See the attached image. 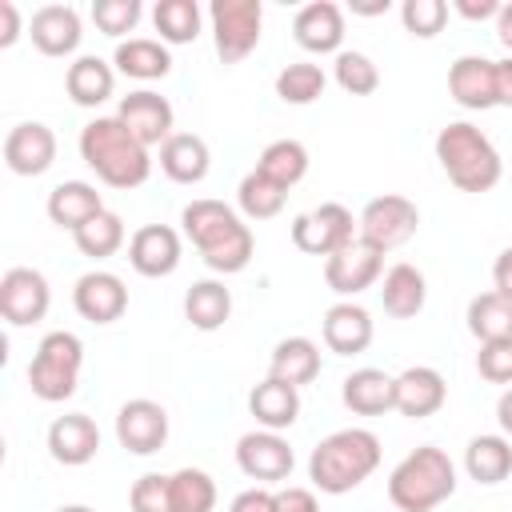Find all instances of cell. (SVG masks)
<instances>
[{"label": "cell", "mask_w": 512, "mask_h": 512, "mask_svg": "<svg viewBox=\"0 0 512 512\" xmlns=\"http://www.w3.org/2000/svg\"><path fill=\"white\" fill-rule=\"evenodd\" d=\"M180 224H184V236L196 244V252L204 256V264L212 272L232 276V272L248 268V260L256 252L252 228L224 200H192V204H184Z\"/></svg>", "instance_id": "cell-1"}, {"label": "cell", "mask_w": 512, "mask_h": 512, "mask_svg": "<svg viewBox=\"0 0 512 512\" xmlns=\"http://www.w3.org/2000/svg\"><path fill=\"white\" fill-rule=\"evenodd\" d=\"M80 160L108 184V188H140L152 176V156L148 148L116 120V116H96L80 128Z\"/></svg>", "instance_id": "cell-2"}, {"label": "cell", "mask_w": 512, "mask_h": 512, "mask_svg": "<svg viewBox=\"0 0 512 512\" xmlns=\"http://www.w3.org/2000/svg\"><path fill=\"white\" fill-rule=\"evenodd\" d=\"M376 468H380V440L368 428H340L324 436L308 456V480L328 496H344L360 488Z\"/></svg>", "instance_id": "cell-3"}, {"label": "cell", "mask_w": 512, "mask_h": 512, "mask_svg": "<svg viewBox=\"0 0 512 512\" xmlns=\"http://www.w3.org/2000/svg\"><path fill=\"white\" fill-rule=\"evenodd\" d=\"M436 160L460 192H488V188L500 184V172H504V160H500L496 144L468 120H456V124L440 128Z\"/></svg>", "instance_id": "cell-4"}, {"label": "cell", "mask_w": 512, "mask_h": 512, "mask_svg": "<svg viewBox=\"0 0 512 512\" xmlns=\"http://www.w3.org/2000/svg\"><path fill=\"white\" fill-rule=\"evenodd\" d=\"M452 492H456V464L436 444H420L388 476V500L400 512H432Z\"/></svg>", "instance_id": "cell-5"}, {"label": "cell", "mask_w": 512, "mask_h": 512, "mask_svg": "<svg viewBox=\"0 0 512 512\" xmlns=\"http://www.w3.org/2000/svg\"><path fill=\"white\" fill-rule=\"evenodd\" d=\"M80 368H84V344L76 332H48L36 344V356L28 364V384L32 396H40L44 404H60L76 392L80 384Z\"/></svg>", "instance_id": "cell-6"}, {"label": "cell", "mask_w": 512, "mask_h": 512, "mask_svg": "<svg viewBox=\"0 0 512 512\" xmlns=\"http://www.w3.org/2000/svg\"><path fill=\"white\" fill-rule=\"evenodd\" d=\"M212 40L224 64H240L260 44L264 8L260 0H212Z\"/></svg>", "instance_id": "cell-7"}, {"label": "cell", "mask_w": 512, "mask_h": 512, "mask_svg": "<svg viewBox=\"0 0 512 512\" xmlns=\"http://www.w3.org/2000/svg\"><path fill=\"white\" fill-rule=\"evenodd\" d=\"M356 224H360V220H352V212H348L344 204L328 200V204L308 208V212H300V216L292 220V244H296L300 252H308V256H324V260H328L332 252H340L348 240L360 236Z\"/></svg>", "instance_id": "cell-8"}, {"label": "cell", "mask_w": 512, "mask_h": 512, "mask_svg": "<svg viewBox=\"0 0 512 512\" xmlns=\"http://www.w3.org/2000/svg\"><path fill=\"white\" fill-rule=\"evenodd\" d=\"M416 228H420V208L408 196H396V192L368 200L364 212H360V236L368 244H376L380 252H392V248L408 244L416 236Z\"/></svg>", "instance_id": "cell-9"}, {"label": "cell", "mask_w": 512, "mask_h": 512, "mask_svg": "<svg viewBox=\"0 0 512 512\" xmlns=\"http://www.w3.org/2000/svg\"><path fill=\"white\" fill-rule=\"evenodd\" d=\"M384 272V252L376 244H368L364 236L348 240L340 252H332L324 260V284L336 296H360L364 288H372Z\"/></svg>", "instance_id": "cell-10"}, {"label": "cell", "mask_w": 512, "mask_h": 512, "mask_svg": "<svg viewBox=\"0 0 512 512\" xmlns=\"http://www.w3.org/2000/svg\"><path fill=\"white\" fill-rule=\"evenodd\" d=\"M48 304H52V288H48L44 272H36V268H8L0 276V316L12 328H28V324L44 320Z\"/></svg>", "instance_id": "cell-11"}, {"label": "cell", "mask_w": 512, "mask_h": 512, "mask_svg": "<svg viewBox=\"0 0 512 512\" xmlns=\"http://www.w3.org/2000/svg\"><path fill=\"white\" fill-rule=\"evenodd\" d=\"M236 464H240V472H244L248 480L280 484V480L292 476L296 456H292V444H288L280 432L260 428V432H244V436L236 440Z\"/></svg>", "instance_id": "cell-12"}, {"label": "cell", "mask_w": 512, "mask_h": 512, "mask_svg": "<svg viewBox=\"0 0 512 512\" xmlns=\"http://www.w3.org/2000/svg\"><path fill=\"white\" fill-rule=\"evenodd\" d=\"M116 440L132 456L160 452L164 440H168V412L156 400H144V396L120 404V412H116Z\"/></svg>", "instance_id": "cell-13"}, {"label": "cell", "mask_w": 512, "mask_h": 512, "mask_svg": "<svg viewBox=\"0 0 512 512\" xmlns=\"http://www.w3.org/2000/svg\"><path fill=\"white\" fill-rule=\"evenodd\" d=\"M116 120L144 144V148H152V144H164L168 136H172V104L160 96V92H152V88H140V92H128L124 100H120V108H116Z\"/></svg>", "instance_id": "cell-14"}, {"label": "cell", "mask_w": 512, "mask_h": 512, "mask_svg": "<svg viewBox=\"0 0 512 512\" xmlns=\"http://www.w3.org/2000/svg\"><path fill=\"white\" fill-rule=\"evenodd\" d=\"M56 160V132L40 120H24L4 136V164L16 176H40Z\"/></svg>", "instance_id": "cell-15"}, {"label": "cell", "mask_w": 512, "mask_h": 512, "mask_svg": "<svg viewBox=\"0 0 512 512\" xmlns=\"http://www.w3.org/2000/svg\"><path fill=\"white\" fill-rule=\"evenodd\" d=\"M128 264L156 280V276H172L180 268V232L168 224H144L132 232L128 240Z\"/></svg>", "instance_id": "cell-16"}, {"label": "cell", "mask_w": 512, "mask_h": 512, "mask_svg": "<svg viewBox=\"0 0 512 512\" xmlns=\"http://www.w3.org/2000/svg\"><path fill=\"white\" fill-rule=\"evenodd\" d=\"M72 304L88 324H112L128 308V288L116 272H84L72 288Z\"/></svg>", "instance_id": "cell-17"}, {"label": "cell", "mask_w": 512, "mask_h": 512, "mask_svg": "<svg viewBox=\"0 0 512 512\" xmlns=\"http://www.w3.org/2000/svg\"><path fill=\"white\" fill-rule=\"evenodd\" d=\"M48 452L56 464L64 468H80L88 464L96 452H100V428L92 416L84 412H68V416H56L48 424Z\"/></svg>", "instance_id": "cell-18"}, {"label": "cell", "mask_w": 512, "mask_h": 512, "mask_svg": "<svg viewBox=\"0 0 512 512\" xmlns=\"http://www.w3.org/2000/svg\"><path fill=\"white\" fill-rule=\"evenodd\" d=\"M292 36H296V44L304 52H316V56L336 52L340 56V44H344V12H340V4H332V0L304 4L296 12V20H292Z\"/></svg>", "instance_id": "cell-19"}, {"label": "cell", "mask_w": 512, "mask_h": 512, "mask_svg": "<svg viewBox=\"0 0 512 512\" xmlns=\"http://www.w3.org/2000/svg\"><path fill=\"white\" fill-rule=\"evenodd\" d=\"M448 96L460 108H468V112L496 108V60H488V56H460L448 68Z\"/></svg>", "instance_id": "cell-20"}, {"label": "cell", "mask_w": 512, "mask_h": 512, "mask_svg": "<svg viewBox=\"0 0 512 512\" xmlns=\"http://www.w3.org/2000/svg\"><path fill=\"white\" fill-rule=\"evenodd\" d=\"M448 400V384L436 368L428 364H412L396 376V412L408 420H424L432 412H440Z\"/></svg>", "instance_id": "cell-21"}, {"label": "cell", "mask_w": 512, "mask_h": 512, "mask_svg": "<svg viewBox=\"0 0 512 512\" xmlns=\"http://www.w3.org/2000/svg\"><path fill=\"white\" fill-rule=\"evenodd\" d=\"M28 36L44 56H72L80 48V16L72 4H44L28 20Z\"/></svg>", "instance_id": "cell-22"}, {"label": "cell", "mask_w": 512, "mask_h": 512, "mask_svg": "<svg viewBox=\"0 0 512 512\" xmlns=\"http://www.w3.org/2000/svg\"><path fill=\"white\" fill-rule=\"evenodd\" d=\"M320 336L328 344V352L336 356H356L372 344V316L368 308L352 304V300H340L324 312V324H320Z\"/></svg>", "instance_id": "cell-23"}, {"label": "cell", "mask_w": 512, "mask_h": 512, "mask_svg": "<svg viewBox=\"0 0 512 512\" xmlns=\"http://www.w3.org/2000/svg\"><path fill=\"white\" fill-rule=\"evenodd\" d=\"M340 400L356 416H384V412L396 408V376H388L380 368H356V372L344 376Z\"/></svg>", "instance_id": "cell-24"}, {"label": "cell", "mask_w": 512, "mask_h": 512, "mask_svg": "<svg viewBox=\"0 0 512 512\" xmlns=\"http://www.w3.org/2000/svg\"><path fill=\"white\" fill-rule=\"evenodd\" d=\"M160 168L176 184H200L212 168V152L196 132H172L160 144Z\"/></svg>", "instance_id": "cell-25"}, {"label": "cell", "mask_w": 512, "mask_h": 512, "mask_svg": "<svg viewBox=\"0 0 512 512\" xmlns=\"http://www.w3.org/2000/svg\"><path fill=\"white\" fill-rule=\"evenodd\" d=\"M100 212H104V200H100L96 184H88V180H64V184H56L48 192V220L56 228L76 232Z\"/></svg>", "instance_id": "cell-26"}, {"label": "cell", "mask_w": 512, "mask_h": 512, "mask_svg": "<svg viewBox=\"0 0 512 512\" xmlns=\"http://www.w3.org/2000/svg\"><path fill=\"white\" fill-rule=\"evenodd\" d=\"M116 88V68L100 56H76L64 72V92L80 108H100Z\"/></svg>", "instance_id": "cell-27"}, {"label": "cell", "mask_w": 512, "mask_h": 512, "mask_svg": "<svg viewBox=\"0 0 512 512\" xmlns=\"http://www.w3.org/2000/svg\"><path fill=\"white\" fill-rule=\"evenodd\" d=\"M428 300V280L416 264H392L380 284V304L392 320H412Z\"/></svg>", "instance_id": "cell-28"}, {"label": "cell", "mask_w": 512, "mask_h": 512, "mask_svg": "<svg viewBox=\"0 0 512 512\" xmlns=\"http://www.w3.org/2000/svg\"><path fill=\"white\" fill-rule=\"evenodd\" d=\"M248 408H252V416H256L268 432H284V428H292L296 416H300V388H292V384L268 376V380H260V384L248 392Z\"/></svg>", "instance_id": "cell-29"}, {"label": "cell", "mask_w": 512, "mask_h": 512, "mask_svg": "<svg viewBox=\"0 0 512 512\" xmlns=\"http://www.w3.org/2000/svg\"><path fill=\"white\" fill-rule=\"evenodd\" d=\"M268 376L272 380H284L292 388L300 384H312L320 376V348L308 340V336H288L272 348V360H268Z\"/></svg>", "instance_id": "cell-30"}, {"label": "cell", "mask_w": 512, "mask_h": 512, "mask_svg": "<svg viewBox=\"0 0 512 512\" xmlns=\"http://www.w3.org/2000/svg\"><path fill=\"white\" fill-rule=\"evenodd\" d=\"M112 64H116V72H124L132 80H164L172 72L168 48L160 40H148V36L120 40L116 52H112Z\"/></svg>", "instance_id": "cell-31"}, {"label": "cell", "mask_w": 512, "mask_h": 512, "mask_svg": "<svg viewBox=\"0 0 512 512\" xmlns=\"http://www.w3.org/2000/svg\"><path fill=\"white\" fill-rule=\"evenodd\" d=\"M184 316L196 332H216L232 316V292L220 280H196L184 292Z\"/></svg>", "instance_id": "cell-32"}, {"label": "cell", "mask_w": 512, "mask_h": 512, "mask_svg": "<svg viewBox=\"0 0 512 512\" xmlns=\"http://www.w3.org/2000/svg\"><path fill=\"white\" fill-rule=\"evenodd\" d=\"M464 468L476 484H500L512 476V444L504 436H472L464 448Z\"/></svg>", "instance_id": "cell-33"}, {"label": "cell", "mask_w": 512, "mask_h": 512, "mask_svg": "<svg viewBox=\"0 0 512 512\" xmlns=\"http://www.w3.org/2000/svg\"><path fill=\"white\" fill-rule=\"evenodd\" d=\"M256 172H264L272 184H280L284 192L296 188L304 176H308V148L300 140H272L260 160H256Z\"/></svg>", "instance_id": "cell-34"}, {"label": "cell", "mask_w": 512, "mask_h": 512, "mask_svg": "<svg viewBox=\"0 0 512 512\" xmlns=\"http://www.w3.org/2000/svg\"><path fill=\"white\" fill-rule=\"evenodd\" d=\"M468 332L488 344V340H512V300L500 292H480L468 304Z\"/></svg>", "instance_id": "cell-35"}, {"label": "cell", "mask_w": 512, "mask_h": 512, "mask_svg": "<svg viewBox=\"0 0 512 512\" xmlns=\"http://www.w3.org/2000/svg\"><path fill=\"white\" fill-rule=\"evenodd\" d=\"M152 24L164 44H192L200 36V4L196 0H160L152 8Z\"/></svg>", "instance_id": "cell-36"}, {"label": "cell", "mask_w": 512, "mask_h": 512, "mask_svg": "<svg viewBox=\"0 0 512 512\" xmlns=\"http://www.w3.org/2000/svg\"><path fill=\"white\" fill-rule=\"evenodd\" d=\"M172 512H212L216 508V480L204 468H180L168 476Z\"/></svg>", "instance_id": "cell-37"}, {"label": "cell", "mask_w": 512, "mask_h": 512, "mask_svg": "<svg viewBox=\"0 0 512 512\" xmlns=\"http://www.w3.org/2000/svg\"><path fill=\"white\" fill-rule=\"evenodd\" d=\"M236 200H240V212H244L248 220H272V216H280V208H284L288 192H284L280 184H272L264 172H256V168H252V172L240 180Z\"/></svg>", "instance_id": "cell-38"}, {"label": "cell", "mask_w": 512, "mask_h": 512, "mask_svg": "<svg viewBox=\"0 0 512 512\" xmlns=\"http://www.w3.org/2000/svg\"><path fill=\"white\" fill-rule=\"evenodd\" d=\"M72 240H76V248H80L84 256H92V260H108V256L120 252V244H124V220H120L116 212L104 208V212L92 216L84 228H76Z\"/></svg>", "instance_id": "cell-39"}, {"label": "cell", "mask_w": 512, "mask_h": 512, "mask_svg": "<svg viewBox=\"0 0 512 512\" xmlns=\"http://www.w3.org/2000/svg\"><path fill=\"white\" fill-rule=\"evenodd\" d=\"M324 84H328V76H324L320 64L296 60V64L280 68V76H276V96H280L284 104H312V100L324 96Z\"/></svg>", "instance_id": "cell-40"}, {"label": "cell", "mask_w": 512, "mask_h": 512, "mask_svg": "<svg viewBox=\"0 0 512 512\" xmlns=\"http://www.w3.org/2000/svg\"><path fill=\"white\" fill-rule=\"evenodd\" d=\"M336 84L348 92V96H368L380 88V68L372 64V56L364 52H340L336 56Z\"/></svg>", "instance_id": "cell-41"}, {"label": "cell", "mask_w": 512, "mask_h": 512, "mask_svg": "<svg viewBox=\"0 0 512 512\" xmlns=\"http://www.w3.org/2000/svg\"><path fill=\"white\" fill-rule=\"evenodd\" d=\"M400 20H404V28L412 36L432 40L444 28V20H448V4L444 0H404L400 4Z\"/></svg>", "instance_id": "cell-42"}, {"label": "cell", "mask_w": 512, "mask_h": 512, "mask_svg": "<svg viewBox=\"0 0 512 512\" xmlns=\"http://www.w3.org/2000/svg\"><path fill=\"white\" fill-rule=\"evenodd\" d=\"M140 0H96L92 4V20L104 36H124L140 24Z\"/></svg>", "instance_id": "cell-43"}, {"label": "cell", "mask_w": 512, "mask_h": 512, "mask_svg": "<svg viewBox=\"0 0 512 512\" xmlns=\"http://www.w3.org/2000/svg\"><path fill=\"white\" fill-rule=\"evenodd\" d=\"M128 508L132 512H172V488H168V476L160 472H144L132 492H128Z\"/></svg>", "instance_id": "cell-44"}, {"label": "cell", "mask_w": 512, "mask_h": 512, "mask_svg": "<svg viewBox=\"0 0 512 512\" xmlns=\"http://www.w3.org/2000/svg\"><path fill=\"white\" fill-rule=\"evenodd\" d=\"M476 372L488 384H508L512 388V340H488V344H480Z\"/></svg>", "instance_id": "cell-45"}, {"label": "cell", "mask_w": 512, "mask_h": 512, "mask_svg": "<svg viewBox=\"0 0 512 512\" xmlns=\"http://www.w3.org/2000/svg\"><path fill=\"white\" fill-rule=\"evenodd\" d=\"M276 512H320V504H316V492L312 488L288 484V488L276 492Z\"/></svg>", "instance_id": "cell-46"}, {"label": "cell", "mask_w": 512, "mask_h": 512, "mask_svg": "<svg viewBox=\"0 0 512 512\" xmlns=\"http://www.w3.org/2000/svg\"><path fill=\"white\" fill-rule=\"evenodd\" d=\"M228 512H276V492H268V488H244L228 504Z\"/></svg>", "instance_id": "cell-47"}, {"label": "cell", "mask_w": 512, "mask_h": 512, "mask_svg": "<svg viewBox=\"0 0 512 512\" xmlns=\"http://www.w3.org/2000/svg\"><path fill=\"white\" fill-rule=\"evenodd\" d=\"M20 40V8L12 0H0V48H12Z\"/></svg>", "instance_id": "cell-48"}, {"label": "cell", "mask_w": 512, "mask_h": 512, "mask_svg": "<svg viewBox=\"0 0 512 512\" xmlns=\"http://www.w3.org/2000/svg\"><path fill=\"white\" fill-rule=\"evenodd\" d=\"M452 8H456L464 20H488V16H500V0H452Z\"/></svg>", "instance_id": "cell-49"}, {"label": "cell", "mask_w": 512, "mask_h": 512, "mask_svg": "<svg viewBox=\"0 0 512 512\" xmlns=\"http://www.w3.org/2000/svg\"><path fill=\"white\" fill-rule=\"evenodd\" d=\"M492 292H500V296H508L512 300V248H504L500 256H496V264H492Z\"/></svg>", "instance_id": "cell-50"}, {"label": "cell", "mask_w": 512, "mask_h": 512, "mask_svg": "<svg viewBox=\"0 0 512 512\" xmlns=\"http://www.w3.org/2000/svg\"><path fill=\"white\" fill-rule=\"evenodd\" d=\"M496 108H512V56L496 60Z\"/></svg>", "instance_id": "cell-51"}, {"label": "cell", "mask_w": 512, "mask_h": 512, "mask_svg": "<svg viewBox=\"0 0 512 512\" xmlns=\"http://www.w3.org/2000/svg\"><path fill=\"white\" fill-rule=\"evenodd\" d=\"M496 36H500V44L512 52V0H508V4H500V16H496Z\"/></svg>", "instance_id": "cell-52"}, {"label": "cell", "mask_w": 512, "mask_h": 512, "mask_svg": "<svg viewBox=\"0 0 512 512\" xmlns=\"http://www.w3.org/2000/svg\"><path fill=\"white\" fill-rule=\"evenodd\" d=\"M496 420H500V428L512 436V388L500 392V400H496Z\"/></svg>", "instance_id": "cell-53"}, {"label": "cell", "mask_w": 512, "mask_h": 512, "mask_svg": "<svg viewBox=\"0 0 512 512\" xmlns=\"http://www.w3.org/2000/svg\"><path fill=\"white\" fill-rule=\"evenodd\" d=\"M352 12H360V16H380V12H388V0H352Z\"/></svg>", "instance_id": "cell-54"}, {"label": "cell", "mask_w": 512, "mask_h": 512, "mask_svg": "<svg viewBox=\"0 0 512 512\" xmlns=\"http://www.w3.org/2000/svg\"><path fill=\"white\" fill-rule=\"evenodd\" d=\"M56 512H96V508H88V504H64V508H56Z\"/></svg>", "instance_id": "cell-55"}]
</instances>
